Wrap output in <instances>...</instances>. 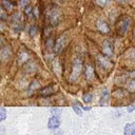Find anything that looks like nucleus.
Returning a JSON list of instances; mask_svg holds the SVG:
<instances>
[{
	"instance_id": "nucleus-25",
	"label": "nucleus",
	"mask_w": 135,
	"mask_h": 135,
	"mask_svg": "<svg viewBox=\"0 0 135 135\" xmlns=\"http://www.w3.org/2000/svg\"><path fill=\"white\" fill-rule=\"evenodd\" d=\"M51 111H52V113H53L55 116H59V115L61 114V110H60V109H57V108H53Z\"/></svg>"
},
{
	"instance_id": "nucleus-11",
	"label": "nucleus",
	"mask_w": 135,
	"mask_h": 135,
	"mask_svg": "<svg viewBox=\"0 0 135 135\" xmlns=\"http://www.w3.org/2000/svg\"><path fill=\"white\" fill-rule=\"evenodd\" d=\"M53 93H54V90H53V86H51V85H47V86L40 90V95L41 96H50Z\"/></svg>"
},
{
	"instance_id": "nucleus-10",
	"label": "nucleus",
	"mask_w": 135,
	"mask_h": 135,
	"mask_svg": "<svg viewBox=\"0 0 135 135\" xmlns=\"http://www.w3.org/2000/svg\"><path fill=\"white\" fill-rule=\"evenodd\" d=\"M84 74H85V77H86L88 80H93V78L95 76V73H94V69L92 68V65H90V64L86 65Z\"/></svg>"
},
{
	"instance_id": "nucleus-30",
	"label": "nucleus",
	"mask_w": 135,
	"mask_h": 135,
	"mask_svg": "<svg viewBox=\"0 0 135 135\" xmlns=\"http://www.w3.org/2000/svg\"><path fill=\"white\" fill-rule=\"evenodd\" d=\"M54 135H62V132H61V131H59V132H57V133H55Z\"/></svg>"
},
{
	"instance_id": "nucleus-9",
	"label": "nucleus",
	"mask_w": 135,
	"mask_h": 135,
	"mask_svg": "<svg viewBox=\"0 0 135 135\" xmlns=\"http://www.w3.org/2000/svg\"><path fill=\"white\" fill-rule=\"evenodd\" d=\"M97 28L99 30V32L103 33V34H107L110 32V27L109 25L107 24V22H104L103 20H99L97 22Z\"/></svg>"
},
{
	"instance_id": "nucleus-17",
	"label": "nucleus",
	"mask_w": 135,
	"mask_h": 135,
	"mask_svg": "<svg viewBox=\"0 0 135 135\" xmlns=\"http://www.w3.org/2000/svg\"><path fill=\"white\" fill-rule=\"evenodd\" d=\"M81 105H80V103H76V104H73V110H74V112L78 115V116H81L82 115V110H81V108H80Z\"/></svg>"
},
{
	"instance_id": "nucleus-12",
	"label": "nucleus",
	"mask_w": 135,
	"mask_h": 135,
	"mask_svg": "<svg viewBox=\"0 0 135 135\" xmlns=\"http://www.w3.org/2000/svg\"><path fill=\"white\" fill-rule=\"evenodd\" d=\"M109 92L107 90H103V92L101 93V98H100V104L101 105H107L108 104V101H109Z\"/></svg>"
},
{
	"instance_id": "nucleus-33",
	"label": "nucleus",
	"mask_w": 135,
	"mask_h": 135,
	"mask_svg": "<svg viewBox=\"0 0 135 135\" xmlns=\"http://www.w3.org/2000/svg\"><path fill=\"white\" fill-rule=\"evenodd\" d=\"M131 135H135V129L133 130V132H132V134H131Z\"/></svg>"
},
{
	"instance_id": "nucleus-29",
	"label": "nucleus",
	"mask_w": 135,
	"mask_h": 135,
	"mask_svg": "<svg viewBox=\"0 0 135 135\" xmlns=\"http://www.w3.org/2000/svg\"><path fill=\"white\" fill-rule=\"evenodd\" d=\"M130 58L135 61V50H132V51H131V53H130Z\"/></svg>"
},
{
	"instance_id": "nucleus-13",
	"label": "nucleus",
	"mask_w": 135,
	"mask_h": 135,
	"mask_svg": "<svg viewBox=\"0 0 135 135\" xmlns=\"http://www.w3.org/2000/svg\"><path fill=\"white\" fill-rule=\"evenodd\" d=\"M1 4H2V8L5 9V11H7V12H9V11H12L14 8V4L9 0H2V3Z\"/></svg>"
},
{
	"instance_id": "nucleus-21",
	"label": "nucleus",
	"mask_w": 135,
	"mask_h": 135,
	"mask_svg": "<svg viewBox=\"0 0 135 135\" xmlns=\"http://www.w3.org/2000/svg\"><path fill=\"white\" fill-rule=\"evenodd\" d=\"M92 98H93V95L91 93H84L83 94V100H84V102H86V103L91 102L92 101Z\"/></svg>"
},
{
	"instance_id": "nucleus-8",
	"label": "nucleus",
	"mask_w": 135,
	"mask_h": 135,
	"mask_svg": "<svg viewBox=\"0 0 135 135\" xmlns=\"http://www.w3.org/2000/svg\"><path fill=\"white\" fill-rule=\"evenodd\" d=\"M98 61L100 62V64H101L102 68H104V69H110V68L112 66V63H111L109 57H104V56H102V55H99V56H98Z\"/></svg>"
},
{
	"instance_id": "nucleus-3",
	"label": "nucleus",
	"mask_w": 135,
	"mask_h": 135,
	"mask_svg": "<svg viewBox=\"0 0 135 135\" xmlns=\"http://www.w3.org/2000/svg\"><path fill=\"white\" fill-rule=\"evenodd\" d=\"M12 27L15 33H19L22 30L23 23H22V16L20 13H15L12 16Z\"/></svg>"
},
{
	"instance_id": "nucleus-35",
	"label": "nucleus",
	"mask_w": 135,
	"mask_h": 135,
	"mask_svg": "<svg viewBox=\"0 0 135 135\" xmlns=\"http://www.w3.org/2000/svg\"><path fill=\"white\" fill-rule=\"evenodd\" d=\"M134 101H135V99H134ZM134 104H135V102H134Z\"/></svg>"
},
{
	"instance_id": "nucleus-26",
	"label": "nucleus",
	"mask_w": 135,
	"mask_h": 135,
	"mask_svg": "<svg viewBox=\"0 0 135 135\" xmlns=\"http://www.w3.org/2000/svg\"><path fill=\"white\" fill-rule=\"evenodd\" d=\"M28 4H30L28 0H20V5L22 7H26V6H28Z\"/></svg>"
},
{
	"instance_id": "nucleus-1",
	"label": "nucleus",
	"mask_w": 135,
	"mask_h": 135,
	"mask_svg": "<svg viewBox=\"0 0 135 135\" xmlns=\"http://www.w3.org/2000/svg\"><path fill=\"white\" fill-rule=\"evenodd\" d=\"M130 22H131V20L128 16H121L116 22V32H117V34H119L121 36L124 35L126 32L129 28Z\"/></svg>"
},
{
	"instance_id": "nucleus-15",
	"label": "nucleus",
	"mask_w": 135,
	"mask_h": 135,
	"mask_svg": "<svg viewBox=\"0 0 135 135\" xmlns=\"http://www.w3.org/2000/svg\"><path fill=\"white\" fill-rule=\"evenodd\" d=\"M24 70H25L26 73H34V72L36 71V64H35L34 62L30 61V62H27V63L25 64Z\"/></svg>"
},
{
	"instance_id": "nucleus-2",
	"label": "nucleus",
	"mask_w": 135,
	"mask_h": 135,
	"mask_svg": "<svg viewBox=\"0 0 135 135\" xmlns=\"http://www.w3.org/2000/svg\"><path fill=\"white\" fill-rule=\"evenodd\" d=\"M82 71V62L79 58H76L73 62V65H72V72H71V76H70V79L72 81H75L78 79V77L80 76V73Z\"/></svg>"
},
{
	"instance_id": "nucleus-28",
	"label": "nucleus",
	"mask_w": 135,
	"mask_h": 135,
	"mask_svg": "<svg viewBox=\"0 0 135 135\" xmlns=\"http://www.w3.org/2000/svg\"><path fill=\"white\" fill-rule=\"evenodd\" d=\"M135 110V104H133V105H129V107H127V111L129 112V113H132L133 111Z\"/></svg>"
},
{
	"instance_id": "nucleus-19",
	"label": "nucleus",
	"mask_w": 135,
	"mask_h": 135,
	"mask_svg": "<svg viewBox=\"0 0 135 135\" xmlns=\"http://www.w3.org/2000/svg\"><path fill=\"white\" fill-rule=\"evenodd\" d=\"M24 13H25L26 16L32 17V16H34V8H32V7L28 5V6L24 7Z\"/></svg>"
},
{
	"instance_id": "nucleus-27",
	"label": "nucleus",
	"mask_w": 135,
	"mask_h": 135,
	"mask_svg": "<svg viewBox=\"0 0 135 135\" xmlns=\"http://www.w3.org/2000/svg\"><path fill=\"white\" fill-rule=\"evenodd\" d=\"M96 3L100 6H104L107 4V0H96Z\"/></svg>"
},
{
	"instance_id": "nucleus-20",
	"label": "nucleus",
	"mask_w": 135,
	"mask_h": 135,
	"mask_svg": "<svg viewBox=\"0 0 135 135\" xmlns=\"http://www.w3.org/2000/svg\"><path fill=\"white\" fill-rule=\"evenodd\" d=\"M37 33H38V28H37V26H36V25H32V26L30 27V31H28L30 36H31V37H34Z\"/></svg>"
},
{
	"instance_id": "nucleus-6",
	"label": "nucleus",
	"mask_w": 135,
	"mask_h": 135,
	"mask_svg": "<svg viewBox=\"0 0 135 135\" xmlns=\"http://www.w3.org/2000/svg\"><path fill=\"white\" fill-rule=\"evenodd\" d=\"M114 51V46H113V43L112 41L110 40H105L103 43H102V53L103 55H105L107 57H112L113 56V52Z\"/></svg>"
},
{
	"instance_id": "nucleus-4",
	"label": "nucleus",
	"mask_w": 135,
	"mask_h": 135,
	"mask_svg": "<svg viewBox=\"0 0 135 135\" xmlns=\"http://www.w3.org/2000/svg\"><path fill=\"white\" fill-rule=\"evenodd\" d=\"M46 18L52 25H56L60 20V13L56 7L50 8L46 13Z\"/></svg>"
},
{
	"instance_id": "nucleus-31",
	"label": "nucleus",
	"mask_w": 135,
	"mask_h": 135,
	"mask_svg": "<svg viewBox=\"0 0 135 135\" xmlns=\"http://www.w3.org/2000/svg\"><path fill=\"white\" fill-rule=\"evenodd\" d=\"M83 110H85V111H89V110H90V107H83Z\"/></svg>"
},
{
	"instance_id": "nucleus-18",
	"label": "nucleus",
	"mask_w": 135,
	"mask_h": 135,
	"mask_svg": "<svg viewBox=\"0 0 135 135\" xmlns=\"http://www.w3.org/2000/svg\"><path fill=\"white\" fill-rule=\"evenodd\" d=\"M18 59H19V63L25 62V61L27 60V54H26L25 52H20V53H19V57H18Z\"/></svg>"
},
{
	"instance_id": "nucleus-23",
	"label": "nucleus",
	"mask_w": 135,
	"mask_h": 135,
	"mask_svg": "<svg viewBox=\"0 0 135 135\" xmlns=\"http://www.w3.org/2000/svg\"><path fill=\"white\" fill-rule=\"evenodd\" d=\"M6 118V110L4 108L0 109V121H3Z\"/></svg>"
},
{
	"instance_id": "nucleus-7",
	"label": "nucleus",
	"mask_w": 135,
	"mask_h": 135,
	"mask_svg": "<svg viewBox=\"0 0 135 135\" xmlns=\"http://www.w3.org/2000/svg\"><path fill=\"white\" fill-rule=\"evenodd\" d=\"M60 126V120L58 119V116H51L49 118V121H47V128L51 129V130H55L57 128H59Z\"/></svg>"
},
{
	"instance_id": "nucleus-32",
	"label": "nucleus",
	"mask_w": 135,
	"mask_h": 135,
	"mask_svg": "<svg viewBox=\"0 0 135 135\" xmlns=\"http://www.w3.org/2000/svg\"><path fill=\"white\" fill-rule=\"evenodd\" d=\"M117 1H119V2H126V1H129V0H117Z\"/></svg>"
},
{
	"instance_id": "nucleus-5",
	"label": "nucleus",
	"mask_w": 135,
	"mask_h": 135,
	"mask_svg": "<svg viewBox=\"0 0 135 135\" xmlns=\"http://www.w3.org/2000/svg\"><path fill=\"white\" fill-rule=\"evenodd\" d=\"M66 44H68L66 36H65V35H62V36H60V37L57 39V41L55 42L54 51H55L56 53H60V52L65 47V45H66Z\"/></svg>"
},
{
	"instance_id": "nucleus-16",
	"label": "nucleus",
	"mask_w": 135,
	"mask_h": 135,
	"mask_svg": "<svg viewBox=\"0 0 135 135\" xmlns=\"http://www.w3.org/2000/svg\"><path fill=\"white\" fill-rule=\"evenodd\" d=\"M9 56H11V50L8 49V46L3 47L2 51H1V58L3 60H6V59H8Z\"/></svg>"
},
{
	"instance_id": "nucleus-22",
	"label": "nucleus",
	"mask_w": 135,
	"mask_h": 135,
	"mask_svg": "<svg viewBox=\"0 0 135 135\" xmlns=\"http://www.w3.org/2000/svg\"><path fill=\"white\" fill-rule=\"evenodd\" d=\"M45 44H46V49H47L49 51H50L52 47H54V46H55V43L53 42V39H52V38H47V40H46V43H45Z\"/></svg>"
},
{
	"instance_id": "nucleus-34",
	"label": "nucleus",
	"mask_w": 135,
	"mask_h": 135,
	"mask_svg": "<svg viewBox=\"0 0 135 135\" xmlns=\"http://www.w3.org/2000/svg\"><path fill=\"white\" fill-rule=\"evenodd\" d=\"M134 38H135V30H134Z\"/></svg>"
},
{
	"instance_id": "nucleus-14",
	"label": "nucleus",
	"mask_w": 135,
	"mask_h": 135,
	"mask_svg": "<svg viewBox=\"0 0 135 135\" xmlns=\"http://www.w3.org/2000/svg\"><path fill=\"white\" fill-rule=\"evenodd\" d=\"M134 122H130V123H127L124 126V130H123V134L124 135H131L133 130H134Z\"/></svg>"
},
{
	"instance_id": "nucleus-24",
	"label": "nucleus",
	"mask_w": 135,
	"mask_h": 135,
	"mask_svg": "<svg viewBox=\"0 0 135 135\" xmlns=\"http://www.w3.org/2000/svg\"><path fill=\"white\" fill-rule=\"evenodd\" d=\"M37 88H39V83H38V81L34 80V81L32 82L31 86H30V91H32V90H35V89H37Z\"/></svg>"
}]
</instances>
